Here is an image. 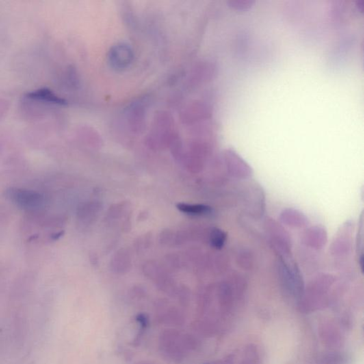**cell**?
<instances>
[{
  "mask_svg": "<svg viewBox=\"0 0 364 364\" xmlns=\"http://www.w3.org/2000/svg\"><path fill=\"white\" fill-rule=\"evenodd\" d=\"M8 195L14 203L25 209H37L40 207L43 202L40 194L25 189H10L8 191Z\"/></svg>",
  "mask_w": 364,
  "mask_h": 364,
  "instance_id": "2",
  "label": "cell"
},
{
  "mask_svg": "<svg viewBox=\"0 0 364 364\" xmlns=\"http://www.w3.org/2000/svg\"><path fill=\"white\" fill-rule=\"evenodd\" d=\"M137 364H152V363H149V362L143 361V362H140V363H138Z\"/></svg>",
  "mask_w": 364,
  "mask_h": 364,
  "instance_id": "9",
  "label": "cell"
},
{
  "mask_svg": "<svg viewBox=\"0 0 364 364\" xmlns=\"http://www.w3.org/2000/svg\"><path fill=\"white\" fill-rule=\"evenodd\" d=\"M356 6L358 10L361 12H363L364 10V1L363 0H357L356 2Z\"/></svg>",
  "mask_w": 364,
  "mask_h": 364,
  "instance_id": "8",
  "label": "cell"
},
{
  "mask_svg": "<svg viewBox=\"0 0 364 364\" xmlns=\"http://www.w3.org/2000/svg\"><path fill=\"white\" fill-rule=\"evenodd\" d=\"M136 319L137 322L140 324L142 330H144L148 326V317L144 314H140L137 316Z\"/></svg>",
  "mask_w": 364,
  "mask_h": 364,
  "instance_id": "7",
  "label": "cell"
},
{
  "mask_svg": "<svg viewBox=\"0 0 364 364\" xmlns=\"http://www.w3.org/2000/svg\"><path fill=\"white\" fill-rule=\"evenodd\" d=\"M227 3L231 9L235 10L247 11L251 8L255 2L252 0H231Z\"/></svg>",
  "mask_w": 364,
  "mask_h": 364,
  "instance_id": "6",
  "label": "cell"
},
{
  "mask_svg": "<svg viewBox=\"0 0 364 364\" xmlns=\"http://www.w3.org/2000/svg\"><path fill=\"white\" fill-rule=\"evenodd\" d=\"M179 332L168 330L163 332L160 339V349L165 358L180 362L185 358V349Z\"/></svg>",
  "mask_w": 364,
  "mask_h": 364,
  "instance_id": "1",
  "label": "cell"
},
{
  "mask_svg": "<svg viewBox=\"0 0 364 364\" xmlns=\"http://www.w3.org/2000/svg\"><path fill=\"white\" fill-rule=\"evenodd\" d=\"M176 208L181 212L194 215H207L212 212V209L204 204H189L180 203Z\"/></svg>",
  "mask_w": 364,
  "mask_h": 364,
  "instance_id": "3",
  "label": "cell"
},
{
  "mask_svg": "<svg viewBox=\"0 0 364 364\" xmlns=\"http://www.w3.org/2000/svg\"><path fill=\"white\" fill-rule=\"evenodd\" d=\"M28 96L31 98L45 100V101L61 104V105L65 103L64 100L57 97L53 93H51L50 90H46V89H43V90H37L36 92L31 93V94L28 95Z\"/></svg>",
  "mask_w": 364,
  "mask_h": 364,
  "instance_id": "4",
  "label": "cell"
},
{
  "mask_svg": "<svg viewBox=\"0 0 364 364\" xmlns=\"http://www.w3.org/2000/svg\"><path fill=\"white\" fill-rule=\"evenodd\" d=\"M211 243L214 248L221 249L226 240V234L219 228H214L211 233Z\"/></svg>",
  "mask_w": 364,
  "mask_h": 364,
  "instance_id": "5",
  "label": "cell"
}]
</instances>
